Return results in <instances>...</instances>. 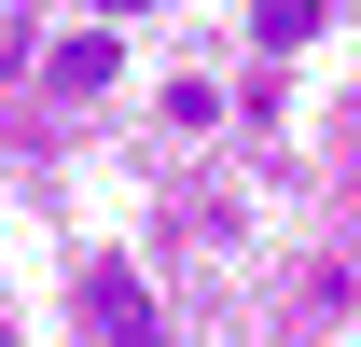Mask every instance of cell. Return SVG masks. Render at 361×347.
Listing matches in <instances>:
<instances>
[{"mask_svg": "<svg viewBox=\"0 0 361 347\" xmlns=\"http://www.w3.org/2000/svg\"><path fill=\"white\" fill-rule=\"evenodd\" d=\"M111 70H126V42H111V28H70V42L42 56V84H56V97H111Z\"/></svg>", "mask_w": 361, "mask_h": 347, "instance_id": "obj_2", "label": "cell"}, {"mask_svg": "<svg viewBox=\"0 0 361 347\" xmlns=\"http://www.w3.org/2000/svg\"><path fill=\"white\" fill-rule=\"evenodd\" d=\"M306 28H319V0H264V14H250V42H264V56H292Z\"/></svg>", "mask_w": 361, "mask_h": 347, "instance_id": "obj_3", "label": "cell"}, {"mask_svg": "<svg viewBox=\"0 0 361 347\" xmlns=\"http://www.w3.org/2000/svg\"><path fill=\"white\" fill-rule=\"evenodd\" d=\"M84 319H97V347H167V305H153V278H139L126 250L84 264Z\"/></svg>", "mask_w": 361, "mask_h": 347, "instance_id": "obj_1", "label": "cell"}]
</instances>
